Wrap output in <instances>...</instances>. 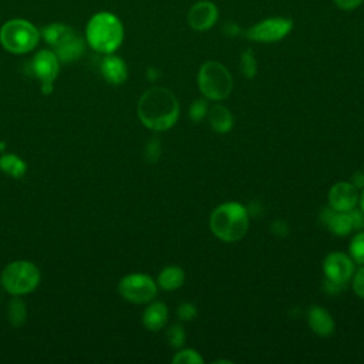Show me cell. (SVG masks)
<instances>
[{
    "label": "cell",
    "mask_w": 364,
    "mask_h": 364,
    "mask_svg": "<svg viewBox=\"0 0 364 364\" xmlns=\"http://www.w3.org/2000/svg\"><path fill=\"white\" fill-rule=\"evenodd\" d=\"M333 1L338 9L346 10V11H351L357 7H360L364 0H333Z\"/></svg>",
    "instance_id": "cell-30"
},
{
    "label": "cell",
    "mask_w": 364,
    "mask_h": 364,
    "mask_svg": "<svg viewBox=\"0 0 364 364\" xmlns=\"http://www.w3.org/2000/svg\"><path fill=\"white\" fill-rule=\"evenodd\" d=\"M219 11L215 3L208 0L196 1L193 6H191L186 20L191 28L195 31H206L212 28L218 20Z\"/></svg>",
    "instance_id": "cell-11"
},
{
    "label": "cell",
    "mask_w": 364,
    "mask_h": 364,
    "mask_svg": "<svg viewBox=\"0 0 364 364\" xmlns=\"http://www.w3.org/2000/svg\"><path fill=\"white\" fill-rule=\"evenodd\" d=\"M84 50H85L84 40L81 38V36L77 34L75 30L68 33L58 44L53 47L54 54L63 63L77 61L82 55Z\"/></svg>",
    "instance_id": "cell-13"
},
{
    "label": "cell",
    "mask_w": 364,
    "mask_h": 364,
    "mask_svg": "<svg viewBox=\"0 0 364 364\" xmlns=\"http://www.w3.org/2000/svg\"><path fill=\"white\" fill-rule=\"evenodd\" d=\"M353 289L355 291V294L361 299H364V267H361L353 279Z\"/></svg>",
    "instance_id": "cell-29"
},
{
    "label": "cell",
    "mask_w": 364,
    "mask_h": 364,
    "mask_svg": "<svg viewBox=\"0 0 364 364\" xmlns=\"http://www.w3.org/2000/svg\"><path fill=\"white\" fill-rule=\"evenodd\" d=\"M31 70L41 82L43 94L53 91V82L60 71V60L51 50H40L31 60Z\"/></svg>",
    "instance_id": "cell-9"
},
{
    "label": "cell",
    "mask_w": 364,
    "mask_h": 364,
    "mask_svg": "<svg viewBox=\"0 0 364 364\" xmlns=\"http://www.w3.org/2000/svg\"><path fill=\"white\" fill-rule=\"evenodd\" d=\"M351 183L358 189V188H364V173L361 172H355L351 178Z\"/></svg>",
    "instance_id": "cell-33"
},
{
    "label": "cell",
    "mask_w": 364,
    "mask_h": 364,
    "mask_svg": "<svg viewBox=\"0 0 364 364\" xmlns=\"http://www.w3.org/2000/svg\"><path fill=\"white\" fill-rule=\"evenodd\" d=\"M350 215H351V218H353L354 229H361V228H364V212H363V210L351 209V210H350Z\"/></svg>",
    "instance_id": "cell-31"
},
{
    "label": "cell",
    "mask_w": 364,
    "mask_h": 364,
    "mask_svg": "<svg viewBox=\"0 0 364 364\" xmlns=\"http://www.w3.org/2000/svg\"><path fill=\"white\" fill-rule=\"evenodd\" d=\"M40 279L38 267L28 260L11 262L1 273V284L13 296L31 293L38 286Z\"/></svg>",
    "instance_id": "cell-6"
},
{
    "label": "cell",
    "mask_w": 364,
    "mask_h": 364,
    "mask_svg": "<svg viewBox=\"0 0 364 364\" xmlns=\"http://www.w3.org/2000/svg\"><path fill=\"white\" fill-rule=\"evenodd\" d=\"M350 255L354 262L364 264V232L357 233L350 243Z\"/></svg>",
    "instance_id": "cell-25"
},
{
    "label": "cell",
    "mask_w": 364,
    "mask_h": 364,
    "mask_svg": "<svg viewBox=\"0 0 364 364\" xmlns=\"http://www.w3.org/2000/svg\"><path fill=\"white\" fill-rule=\"evenodd\" d=\"M210 230L223 242L242 239L249 226L247 210L239 202H225L219 205L209 219Z\"/></svg>",
    "instance_id": "cell-3"
},
{
    "label": "cell",
    "mask_w": 364,
    "mask_h": 364,
    "mask_svg": "<svg viewBox=\"0 0 364 364\" xmlns=\"http://www.w3.org/2000/svg\"><path fill=\"white\" fill-rule=\"evenodd\" d=\"M307 321L310 328L323 337H327L334 333V320L330 316V313L320 307V306H311L307 313Z\"/></svg>",
    "instance_id": "cell-16"
},
{
    "label": "cell",
    "mask_w": 364,
    "mask_h": 364,
    "mask_svg": "<svg viewBox=\"0 0 364 364\" xmlns=\"http://www.w3.org/2000/svg\"><path fill=\"white\" fill-rule=\"evenodd\" d=\"M101 74L105 78L107 82L112 85H119L127 81L128 77V68L125 61L115 55V54H105V57L101 61Z\"/></svg>",
    "instance_id": "cell-15"
},
{
    "label": "cell",
    "mask_w": 364,
    "mask_h": 364,
    "mask_svg": "<svg viewBox=\"0 0 364 364\" xmlns=\"http://www.w3.org/2000/svg\"><path fill=\"white\" fill-rule=\"evenodd\" d=\"M166 337H168V341L172 347L175 348H179L183 346L185 343V330L181 324H175L172 326L168 333H166Z\"/></svg>",
    "instance_id": "cell-26"
},
{
    "label": "cell",
    "mask_w": 364,
    "mask_h": 364,
    "mask_svg": "<svg viewBox=\"0 0 364 364\" xmlns=\"http://www.w3.org/2000/svg\"><path fill=\"white\" fill-rule=\"evenodd\" d=\"M159 142L158 139H152L148 145V156L151 161H156V158L159 156Z\"/></svg>",
    "instance_id": "cell-32"
},
{
    "label": "cell",
    "mask_w": 364,
    "mask_h": 364,
    "mask_svg": "<svg viewBox=\"0 0 364 364\" xmlns=\"http://www.w3.org/2000/svg\"><path fill=\"white\" fill-rule=\"evenodd\" d=\"M240 71L246 78H253L257 71V63L253 55V51L247 48L240 54Z\"/></svg>",
    "instance_id": "cell-23"
},
{
    "label": "cell",
    "mask_w": 364,
    "mask_h": 364,
    "mask_svg": "<svg viewBox=\"0 0 364 364\" xmlns=\"http://www.w3.org/2000/svg\"><path fill=\"white\" fill-rule=\"evenodd\" d=\"M40 40V31L27 20L13 18L0 28L1 46L13 54H26L31 51Z\"/></svg>",
    "instance_id": "cell-4"
},
{
    "label": "cell",
    "mask_w": 364,
    "mask_h": 364,
    "mask_svg": "<svg viewBox=\"0 0 364 364\" xmlns=\"http://www.w3.org/2000/svg\"><path fill=\"white\" fill-rule=\"evenodd\" d=\"M85 38L92 50L102 54H111L122 44V23L115 14L109 11H100L88 20Z\"/></svg>",
    "instance_id": "cell-2"
},
{
    "label": "cell",
    "mask_w": 364,
    "mask_h": 364,
    "mask_svg": "<svg viewBox=\"0 0 364 364\" xmlns=\"http://www.w3.org/2000/svg\"><path fill=\"white\" fill-rule=\"evenodd\" d=\"M7 317H9V321L11 326H14V327L23 326L27 318L26 303L18 297L11 299L9 303V309H7Z\"/></svg>",
    "instance_id": "cell-22"
},
{
    "label": "cell",
    "mask_w": 364,
    "mask_h": 364,
    "mask_svg": "<svg viewBox=\"0 0 364 364\" xmlns=\"http://www.w3.org/2000/svg\"><path fill=\"white\" fill-rule=\"evenodd\" d=\"M209 122H210V127L218 134H226L233 127V117L226 107L218 104V105H213L209 111Z\"/></svg>",
    "instance_id": "cell-18"
},
{
    "label": "cell",
    "mask_w": 364,
    "mask_h": 364,
    "mask_svg": "<svg viewBox=\"0 0 364 364\" xmlns=\"http://www.w3.org/2000/svg\"><path fill=\"white\" fill-rule=\"evenodd\" d=\"M74 28L67 26V24H63V23H51L48 26H46L40 36L44 38V41L47 44H50L51 47H54L55 44H58L68 33H71Z\"/></svg>",
    "instance_id": "cell-21"
},
{
    "label": "cell",
    "mask_w": 364,
    "mask_h": 364,
    "mask_svg": "<svg viewBox=\"0 0 364 364\" xmlns=\"http://www.w3.org/2000/svg\"><path fill=\"white\" fill-rule=\"evenodd\" d=\"M156 284L148 276L142 273H132L122 277L118 283L119 294L135 304H144L151 301L156 296Z\"/></svg>",
    "instance_id": "cell-7"
},
{
    "label": "cell",
    "mask_w": 364,
    "mask_h": 364,
    "mask_svg": "<svg viewBox=\"0 0 364 364\" xmlns=\"http://www.w3.org/2000/svg\"><path fill=\"white\" fill-rule=\"evenodd\" d=\"M172 363L175 364H203V358L200 357V354L192 348H186L182 350L179 353H176L172 358Z\"/></svg>",
    "instance_id": "cell-24"
},
{
    "label": "cell",
    "mask_w": 364,
    "mask_h": 364,
    "mask_svg": "<svg viewBox=\"0 0 364 364\" xmlns=\"http://www.w3.org/2000/svg\"><path fill=\"white\" fill-rule=\"evenodd\" d=\"M138 117L146 128L166 131L175 125L179 117V102L168 88H149L138 101Z\"/></svg>",
    "instance_id": "cell-1"
},
{
    "label": "cell",
    "mask_w": 364,
    "mask_h": 364,
    "mask_svg": "<svg viewBox=\"0 0 364 364\" xmlns=\"http://www.w3.org/2000/svg\"><path fill=\"white\" fill-rule=\"evenodd\" d=\"M0 169L11 178H21L26 173L27 165L18 155L6 154L0 158Z\"/></svg>",
    "instance_id": "cell-20"
},
{
    "label": "cell",
    "mask_w": 364,
    "mask_h": 364,
    "mask_svg": "<svg viewBox=\"0 0 364 364\" xmlns=\"http://www.w3.org/2000/svg\"><path fill=\"white\" fill-rule=\"evenodd\" d=\"M320 219L328 228V230L337 236H346L354 229L350 212H340L334 210L333 208H327L323 209Z\"/></svg>",
    "instance_id": "cell-14"
},
{
    "label": "cell",
    "mask_w": 364,
    "mask_h": 364,
    "mask_svg": "<svg viewBox=\"0 0 364 364\" xmlns=\"http://www.w3.org/2000/svg\"><path fill=\"white\" fill-rule=\"evenodd\" d=\"M166 320H168V309L161 301H155L149 304L142 314V323L151 331L161 330L166 324Z\"/></svg>",
    "instance_id": "cell-17"
},
{
    "label": "cell",
    "mask_w": 364,
    "mask_h": 364,
    "mask_svg": "<svg viewBox=\"0 0 364 364\" xmlns=\"http://www.w3.org/2000/svg\"><path fill=\"white\" fill-rule=\"evenodd\" d=\"M358 200L357 188L350 182H337L328 192L330 208L340 212H350L355 208Z\"/></svg>",
    "instance_id": "cell-12"
},
{
    "label": "cell",
    "mask_w": 364,
    "mask_h": 364,
    "mask_svg": "<svg viewBox=\"0 0 364 364\" xmlns=\"http://www.w3.org/2000/svg\"><path fill=\"white\" fill-rule=\"evenodd\" d=\"M208 114V102L205 100H195L189 108V117L192 121L199 122Z\"/></svg>",
    "instance_id": "cell-27"
},
{
    "label": "cell",
    "mask_w": 364,
    "mask_h": 364,
    "mask_svg": "<svg viewBox=\"0 0 364 364\" xmlns=\"http://www.w3.org/2000/svg\"><path fill=\"white\" fill-rule=\"evenodd\" d=\"M196 313H198V311H196L195 304L188 303V301L182 303V304L179 306V309H178V316H179V318L183 320V321L192 320V318L196 316Z\"/></svg>",
    "instance_id": "cell-28"
},
{
    "label": "cell",
    "mask_w": 364,
    "mask_h": 364,
    "mask_svg": "<svg viewBox=\"0 0 364 364\" xmlns=\"http://www.w3.org/2000/svg\"><path fill=\"white\" fill-rule=\"evenodd\" d=\"M360 205H361V210L364 212V188H363V192H361V196H360Z\"/></svg>",
    "instance_id": "cell-34"
},
{
    "label": "cell",
    "mask_w": 364,
    "mask_h": 364,
    "mask_svg": "<svg viewBox=\"0 0 364 364\" xmlns=\"http://www.w3.org/2000/svg\"><path fill=\"white\" fill-rule=\"evenodd\" d=\"M293 28V21L286 17L264 18L245 31L246 38L257 43H276L284 38Z\"/></svg>",
    "instance_id": "cell-8"
},
{
    "label": "cell",
    "mask_w": 364,
    "mask_h": 364,
    "mask_svg": "<svg viewBox=\"0 0 364 364\" xmlns=\"http://www.w3.org/2000/svg\"><path fill=\"white\" fill-rule=\"evenodd\" d=\"M323 272H324L326 280L346 286V283L353 276L354 264L346 253L333 252V253L327 255V257L324 259Z\"/></svg>",
    "instance_id": "cell-10"
},
{
    "label": "cell",
    "mask_w": 364,
    "mask_h": 364,
    "mask_svg": "<svg viewBox=\"0 0 364 364\" xmlns=\"http://www.w3.org/2000/svg\"><path fill=\"white\" fill-rule=\"evenodd\" d=\"M185 282V273L178 266L165 267L158 276V286L164 290H176Z\"/></svg>",
    "instance_id": "cell-19"
},
{
    "label": "cell",
    "mask_w": 364,
    "mask_h": 364,
    "mask_svg": "<svg viewBox=\"0 0 364 364\" xmlns=\"http://www.w3.org/2000/svg\"><path fill=\"white\" fill-rule=\"evenodd\" d=\"M198 85L200 92L212 100H225L233 87V80L229 70L219 61H206L198 73Z\"/></svg>",
    "instance_id": "cell-5"
}]
</instances>
